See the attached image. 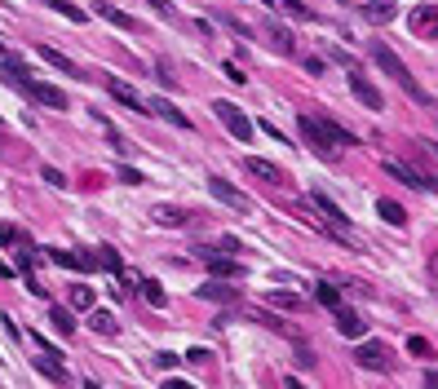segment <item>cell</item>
Listing matches in <instances>:
<instances>
[{
  "label": "cell",
  "mask_w": 438,
  "mask_h": 389,
  "mask_svg": "<svg viewBox=\"0 0 438 389\" xmlns=\"http://www.w3.org/2000/svg\"><path fill=\"white\" fill-rule=\"evenodd\" d=\"M261 5H270V9H275V0H261Z\"/></svg>",
  "instance_id": "ab89813d"
},
{
  "label": "cell",
  "mask_w": 438,
  "mask_h": 389,
  "mask_svg": "<svg viewBox=\"0 0 438 389\" xmlns=\"http://www.w3.org/2000/svg\"><path fill=\"white\" fill-rule=\"evenodd\" d=\"M89 327H93L97 336H115V314L111 310H93L89 314Z\"/></svg>",
  "instance_id": "44dd1931"
},
{
  "label": "cell",
  "mask_w": 438,
  "mask_h": 389,
  "mask_svg": "<svg viewBox=\"0 0 438 389\" xmlns=\"http://www.w3.org/2000/svg\"><path fill=\"white\" fill-rule=\"evenodd\" d=\"M209 190H213V199H222V204H230V208H239V213H248V208H252L248 194L235 190V186H230V181H222V177H213V181H209Z\"/></svg>",
  "instance_id": "9a60e30c"
},
{
  "label": "cell",
  "mask_w": 438,
  "mask_h": 389,
  "mask_svg": "<svg viewBox=\"0 0 438 389\" xmlns=\"http://www.w3.org/2000/svg\"><path fill=\"white\" fill-rule=\"evenodd\" d=\"M155 367H160V372H173V367H177V354H168V349H160V354H155Z\"/></svg>",
  "instance_id": "e575fe53"
},
{
  "label": "cell",
  "mask_w": 438,
  "mask_h": 389,
  "mask_svg": "<svg viewBox=\"0 0 438 389\" xmlns=\"http://www.w3.org/2000/svg\"><path fill=\"white\" fill-rule=\"evenodd\" d=\"M355 363L368 372H394V349L381 345V340H363V345L355 349Z\"/></svg>",
  "instance_id": "8992f818"
},
{
  "label": "cell",
  "mask_w": 438,
  "mask_h": 389,
  "mask_svg": "<svg viewBox=\"0 0 438 389\" xmlns=\"http://www.w3.org/2000/svg\"><path fill=\"white\" fill-rule=\"evenodd\" d=\"M27 235H22L18 226H0V248H14V243H22Z\"/></svg>",
  "instance_id": "1f68e13d"
},
{
  "label": "cell",
  "mask_w": 438,
  "mask_h": 389,
  "mask_svg": "<svg viewBox=\"0 0 438 389\" xmlns=\"http://www.w3.org/2000/svg\"><path fill=\"white\" fill-rule=\"evenodd\" d=\"M297 129L306 133V142L319 146V151H327V146H359L355 133L341 129L336 119H327V115H297Z\"/></svg>",
  "instance_id": "3957f363"
},
{
  "label": "cell",
  "mask_w": 438,
  "mask_h": 389,
  "mask_svg": "<svg viewBox=\"0 0 438 389\" xmlns=\"http://www.w3.org/2000/svg\"><path fill=\"white\" fill-rule=\"evenodd\" d=\"M146 5H155V14H164V18L173 14V5H168V0H146Z\"/></svg>",
  "instance_id": "f35d334b"
},
{
  "label": "cell",
  "mask_w": 438,
  "mask_h": 389,
  "mask_svg": "<svg viewBox=\"0 0 438 389\" xmlns=\"http://www.w3.org/2000/svg\"><path fill=\"white\" fill-rule=\"evenodd\" d=\"M222 76H226V80H235V84H248V76H243L235 63H222Z\"/></svg>",
  "instance_id": "d590c367"
},
{
  "label": "cell",
  "mask_w": 438,
  "mask_h": 389,
  "mask_svg": "<svg viewBox=\"0 0 438 389\" xmlns=\"http://www.w3.org/2000/svg\"><path fill=\"white\" fill-rule=\"evenodd\" d=\"M266 301H270V306L275 310H301V297H297V292H266Z\"/></svg>",
  "instance_id": "cb8c5ba5"
},
{
  "label": "cell",
  "mask_w": 438,
  "mask_h": 389,
  "mask_svg": "<svg viewBox=\"0 0 438 389\" xmlns=\"http://www.w3.org/2000/svg\"><path fill=\"white\" fill-rule=\"evenodd\" d=\"M200 257H204V265H209V274H213V279H243V265H239V261L217 257L213 248H200Z\"/></svg>",
  "instance_id": "4fadbf2b"
},
{
  "label": "cell",
  "mask_w": 438,
  "mask_h": 389,
  "mask_svg": "<svg viewBox=\"0 0 438 389\" xmlns=\"http://www.w3.org/2000/svg\"><path fill=\"white\" fill-rule=\"evenodd\" d=\"M243 168H248V173L257 177V181H270V186H288V173H284L279 164L261 160V155H248V160H243Z\"/></svg>",
  "instance_id": "30bf717a"
},
{
  "label": "cell",
  "mask_w": 438,
  "mask_h": 389,
  "mask_svg": "<svg viewBox=\"0 0 438 389\" xmlns=\"http://www.w3.org/2000/svg\"><path fill=\"white\" fill-rule=\"evenodd\" d=\"M430 27H434V5H421L416 14H412V31H416V35H430Z\"/></svg>",
  "instance_id": "484cf974"
},
{
  "label": "cell",
  "mask_w": 438,
  "mask_h": 389,
  "mask_svg": "<svg viewBox=\"0 0 438 389\" xmlns=\"http://www.w3.org/2000/svg\"><path fill=\"white\" fill-rule=\"evenodd\" d=\"M190 208H177V204H155V208H151V222L155 226H186L190 222Z\"/></svg>",
  "instance_id": "2e32d148"
},
{
  "label": "cell",
  "mask_w": 438,
  "mask_h": 389,
  "mask_svg": "<svg viewBox=\"0 0 438 389\" xmlns=\"http://www.w3.org/2000/svg\"><path fill=\"white\" fill-rule=\"evenodd\" d=\"M332 314H336V332H341V336L359 340L363 332H368V323H363V319H359L355 310H346V306H332Z\"/></svg>",
  "instance_id": "e0dca14e"
},
{
  "label": "cell",
  "mask_w": 438,
  "mask_h": 389,
  "mask_svg": "<svg viewBox=\"0 0 438 389\" xmlns=\"http://www.w3.org/2000/svg\"><path fill=\"white\" fill-rule=\"evenodd\" d=\"M310 199H314V208H319L323 217H327V230H332L336 239H346V243H355V230H350V217L332 204V194L327 190H310Z\"/></svg>",
  "instance_id": "277c9868"
},
{
  "label": "cell",
  "mask_w": 438,
  "mask_h": 389,
  "mask_svg": "<svg viewBox=\"0 0 438 389\" xmlns=\"http://www.w3.org/2000/svg\"><path fill=\"white\" fill-rule=\"evenodd\" d=\"M301 67H306L310 76H323V63H319V58H301Z\"/></svg>",
  "instance_id": "74e56055"
},
{
  "label": "cell",
  "mask_w": 438,
  "mask_h": 389,
  "mask_svg": "<svg viewBox=\"0 0 438 389\" xmlns=\"http://www.w3.org/2000/svg\"><path fill=\"white\" fill-rule=\"evenodd\" d=\"M97 14H102L106 22H115V27H124V31H138V18L124 14V9H115V5H102V0H97Z\"/></svg>",
  "instance_id": "ac0fdd59"
},
{
  "label": "cell",
  "mask_w": 438,
  "mask_h": 389,
  "mask_svg": "<svg viewBox=\"0 0 438 389\" xmlns=\"http://www.w3.org/2000/svg\"><path fill=\"white\" fill-rule=\"evenodd\" d=\"M363 14H368V22H389L398 14V5L394 0H372V5H363Z\"/></svg>",
  "instance_id": "ffe728a7"
},
{
  "label": "cell",
  "mask_w": 438,
  "mask_h": 389,
  "mask_svg": "<svg viewBox=\"0 0 438 389\" xmlns=\"http://www.w3.org/2000/svg\"><path fill=\"white\" fill-rule=\"evenodd\" d=\"M102 270H115V274H124V265H120V252L115 248H97V257H93Z\"/></svg>",
  "instance_id": "f1b7e54d"
},
{
  "label": "cell",
  "mask_w": 438,
  "mask_h": 389,
  "mask_svg": "<svg viewBox=\"0 0 438 389\" xmlns=\"http://www.w3.org/2000/svg\"><path fill=\"white\" fill-rule=\"evenodd\" d=\"M5 84L9 89H18L22 97H31V102L49 106V111H67V93L58 89V84H49L40 76H31L27 67L18 63V58H5Z\"/></svg>",
  "instance_id": "6da1fadb"
},
{
  "label": "cell",
  "mask_w": 438,
  "mask_h": 389,
  "mask_svg": "<svg viewBox=\"0 0 438 389\" xmlns=\"http://www.w3.org/2000/svg\"><path fill=\"white\" fill-rule=\"evenodd\" d=\"M93 288H71V306H76V310H93Z\"/></svg>",
  "instance_id": "4dcf8cb0"
},
{
  "label": "cell",
  "mask_w": 438,
  "mask_h": 389,
  "mask_svg": "<svg viewBox=\"0 0 438 389\" xmlns=\"http://www.w3.org/2000/svg\"><path fill=\"white\" fill-rule=\"evenodd\" d=\"M376 213H381V222H389V226H403L407 222V213L398 208L394 199H376Z\"/></svg>",
  "instance_id": "7402d4cb"
},
{
  "label": "cell",
  "mask_w": 438,
  "mask_h": 389,
  "mask_svg": "<svg viewBox=\"0 0 438 389\" xmlns=\"http://www.w3.org/2000/svg\"><path fill=\"white\" fill-rule=\"evenodd\" d=\"M213 111H217V119H222V124H226V133H230V138H235V142H248L252 133H257V124H252V119L243 115L235 102H213Z\"/></svg>",
  "instance_id": "5b68a950"
},
{
  "label": "cell",
  "mask_w": 438,
  "mask_h": 389,
  "mask_svg": "<svg viewBox=\"0 0 438 389\" xmlns=\"http://www.w3.org/2000/svg\"><path fill=\"white\" fill-rule=\"evenodd\" d=\"M146 115H160L164 124H173V129H181V133L190 129V115H186V111H177L168 97H151V102H146Z\"/></svg>",
  "instance_id": "9c48e42d"
},
{
  "label": "cell",
  "mask_w": 438,
  "mask_h": 389,
  "mask_svg": "<svg viewBox=\"0 0 438 389\" xmlns=\"http://www.w3.org/2000/svg\"><path fill=\"white\" fill-rule=\"evenodd\" d=\"M44 5H49V9H54V14H63V18H71V22H84V18H89V14H84V9H80V5H71V0H44Z\"/></svg>",
  "instance_id": "d4e9b609"
},
{
  "label": "cell",
  "mask_w": 438,
  "mask_h": 389,
  "mask_svg": "<svg viewBox=\"0 0 438 389\" xmlns=\"http://www.w3.org/2000/svg\"><path fill=\"white\" fill-rule=\"evenodd\" d=\"M106 89H111V97H115V102H124L129 106V111H138V115H146V97L138 93V89H133V84H124V80H106Z\"/></svg>",
  "instance_id": "5bb4252c"
},
{
  "label": "cell",
  "mask_w": 438,
  "mask_h": 389,
  "mask_svg": "<svg viewBox=\"0 0 438 389\" xmlns=\"http://www.w3.org/2000/svg\"><path fill=\"white\" fill-rule=\"evenodd\" d=\"M35 53H40V58H44V63L54 67V71H63V76H76V80H84V67L76 63V58H67L63 49H54V44H40Z\"/></svg>",
  "instance_id": "8fae6325"
},
{
  "label": "cell",
  "mask_w": 438,
  "mask_h": 389,
  "mask_svg": "<svg viewBox=\"0 0 438 389\" xmlns=\"http://www.w3.org/2000/svg\"><path fill=\"white\" fill-rule=\"evenodd\" d=\"M49 261L54 265H63V270H97V261L89 257V252H67V248H49Z\"/></svg>",
  "instance_id": "7c38bea8"
},
{
  "label": "cell",
  "mask_w": 438,
  "mask_h": 389,
  "mask_svg": "<svg viewBox=\"0 0 438 389\" xmlns=\"http://www.w3.org/2000/svg\"><path fill=\"white\" fill-rule=\"evenodd\" d=\"M407 349H412L416 358H430V354H434V349H430V340H425V336H407Z\"/></svg>",
  "instance_id": "d6a6232c"
},
{
  "label": "cell",
  "mask_w": 438,
  "mask_h": 389,
  "mask_svg": "<svg viewBox=\"0 0 438 389\" xmlns=\"http://www.w3.org/2000/svg\"><path fill=\"white\" fill-rule=\"evenodd\" d=\"M372 63L381 67L385 76L394 80V84H398V89H403L407 97H412V102L430 106V89H421V84H416V76H412V71H407V63H403V58H398V53H394V49H389V44H381V40L372 44Z\"/></svg>",
  "instance_id": "7a4b0ae2"
},
{
  "label": "cell",
  "mask_w": 438,
  "mask_h": 389,
  "mask_svg": "<svg viewBox=\"0 0 438 389\" xmlns=\"http://www.w3.org/2000/svg\"><path fill=\"white\" fill-rule=\"evenodd\" d=\"M35 372H40V376H49L54 385H67V381H71V376L63 372V363H58V358H49V354H44V358H35Z\"/></svg>",
  "instance_id": "d6986e66"
},
{
  "label": "cell",
  "mask_w": 438,
  "mask_h": 389,
  "mask_svg": "<svg viewBox=\"0 0 438 389\" xmlns=\"http://www.w3.org/2000/svg\"><path fill=\"white\" fill-rule=\"evenodd\" d=\"M350 93L359 97L363 106H368V111H385V97H381V89H376V84L363 76V71H350Z\"/></svg>",
  "instance_id": "52a82bcc"
},
{
  "label": "cell",
  "mask_w": 438,
  "mask_h": 389,
  "mask_svg": "<svg viewBox=\"0 0 438 389\" xmlns=\"http://www.w3.org/2000/svg\"><path fill=\"white\" fill-rule=\"evenodd\" d=\"M120 181H124V186H142L146 177L138 173V168H129V164H124V168H120Z\"/></svg>",
  "instance_id": "836d02e7"
},
{
  "label": "cell",
  "mask_w": 438,
  "mask_h": 389,
  "mask_svg": "<svg viewBox=\"0 0 438 389\" xmlns=\"http://www.w3.org/2000/svg\"><path fill=\"white\" fill-rule=\"evenodd\" d=\"M385 173H389V177H398V181H403V186H412V190H434V186H438L434 177L416 173V168L403 164V160H385Z\"/></svg>",
  "instance_id": "ba28073f"
},
{
  "label": "cell",
  "mask_w": 438,
  "mask_h": 389,
  "mask_svg": "<svg viewBox=\"0 0 438 389\" xmlns=\"http://www.w3.org/2000/svg\"><path fill=\"white\" fill-rule=\"evenodd\" d=\"M49 323H54L63 336H71V332H76V319H71V310H63V306H49Z\"/></svg>",
  "instance_id": "603a6c76"
},
{
  "label": "cell",
  "mask_w": 438,
  "mask_h": 389,
  "mask_svg": "<svg viewBox=\"0 0 438 389\" xmlns=\"http://www.w3.org/2000/svg\"><path fill=\"white\" fill-rule=\"evenodd\" d=\"M44 181H49V186H54V190H63V186H67V177L58 173V168H44Z\"/></svg>",
  "instance_id": "8d00e7d4"
},
{
  "label": "cell",
  "mask_w": 438,
  "mask_h": 389,
  "mask_svg": "<svg viewBox=\"0 0 438 389\" xmlns=\"http://www.w3.org/2000/svg\"><path fill=\"white\" fill-rule=\"evenodd\" d=\"M314 301L332 310V306H341V292H336V288H332V283H327V279H323V283H314Z\"/></svg>",
  "instance_id": "4316f807"
},
{
  "label": "cell",
  "mask_w": 438,
  "mask_h": 389,
  "mask_svg": "<svg viewBox=\"0 0 438 389\" xmlns=\"http://www.w3.org/2000/svg\"><path fill=\"white\" fill-rule=\"evenodd\" d=\"M142 297H146V301H151V306H155V310H160V306H164V301H168V297H164V288H160V283H155V279H142Z\"/></svg>",
  "instance_id": "f546056e"
},
{
  "label": "cell",
  "mask_w": 438,
  "mask_h": 389,
  "mask_svg": "<svg viewBox=\"0 0 438 389\" xmlns=\"http://www.w3.org/2000/svg\"><path fill=\"white\" fill-rule=\"evenodd\" d=\"M200 297H209V301H235L239 292H235V288H226V283H204V288H200Z\"/></svg>",
  "instance_id": "83f0119b"
}]
</instances>
